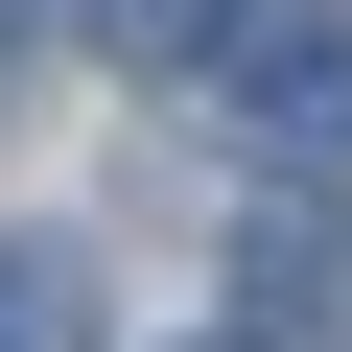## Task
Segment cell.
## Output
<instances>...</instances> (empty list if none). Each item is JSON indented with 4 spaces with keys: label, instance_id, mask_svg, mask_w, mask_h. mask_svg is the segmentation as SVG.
Here are the masks:
<instances>
[{
    "label": "cell",
    "instance_id": "3957f363",
    "mask_svg": "<svg viewBox=\"0 0 352 352\" xmlns=\"http://www.w3.org/2000/svg\"><path fill=\"white\" fill-rule=\"evenodd\" d=\"M235 24H258V0H94V47H118V71H212Z\"/></svg>",
    "mask_w": 352,
    "mask_h": 352
},
{
    "label": "cell",
    "instance_id": "277c9868",
    "mask_svg": "<svg viewBox=\"0 0 352 352\" xmlns=\"http://www.w3.org/2000/svg\"><path fill=\"white\" fill-rule=\"evenodd\" d=\"M71 329H94V282H71L47 235H0V352H71Z\"/></svg>",
    "mask_w": 352,
    "mask_h": 352
},
{
    "label": "cell",
    "instance_id": "6da1fadb",
    "mask_svg": "<svg viewBox=\"0 0 352 352\" xmlns=\"http://www.w3.org/2000/svg\"><path fill=\"white\" fill-rule=\"evenodd\" d=\"M235 305H258V352H282V329H305V352H352V212H329V188H305V212H258V235H235Z\"/></svg>",
    "mask_w": 352,
    "mask_h": 352
},
{
    "label": "cell",
    "instance_id": "7a4b0ae2",
    "mask_svg": "<svg viewBox=\"0 0 352 352\" xmlns=\"http://www.w3.org/2000/svg\"><path fill=\"white\" fill-rule=\"evenodd\" d=\"M235 94L305 141V164H352V24H305V0H258L235 24Z\"/></svg>",
    "mask_w": 352,
    "mask_h": 352
}]
</instances>
